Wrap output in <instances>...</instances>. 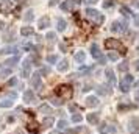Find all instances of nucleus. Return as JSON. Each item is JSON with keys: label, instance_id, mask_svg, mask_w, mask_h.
I'll return each instance as SVG.
<instances>
[{"label": "nucleus", "instance_id": "obj_1", "mask_svg": "<svg viewBox=\"0 0 139 134\" xmlns=\"http://www.w3.org/2000/svg\"><path fill=\"white\" fill-rule=\"evenodd\" d=\"M56 92H58V95H61L63 98H70V95H72V90H70L69 86H59Z\"/></svg>", "mask_w": 139, "mask_h": 134}, {"label": "nucleus", "instance_id": "obj_2", "mask_svg": "<svg viewBox=\"0 0 139 134\" xmlns=\"http://www.w3.org/2000/svg\"><path fill=\"white\" fill-rule=\"evenodd\" d=\"M97 105H98V98H97V97H88V98H86V106L95 108Z\"/></svg>", "mask_w": 139, "mask_h": 134}, {"label": "nucleus", "instance_id": "obj_3", "mask_svg": "<svg viewBox=\"0 0 139 134\" xmlns=\"http://www.w3.org/2000/svg\"><path fill=\"white\" fill-rule=\"evenodd\" d=\"M24 100H25V103H31V101L34 100V94H33L31 90H27V92L24 94Z\"/></svg>", "mask_w": 139, "mask_h": 134}, {"label": "nucleus", "instance_id": "obj_4", "mask_svg": "<svg viewBox=\"0 0 139 134\" xmlns=\"http://www.w3.org/2000/svg\"><path fill=\"white\" fill-rule=\"evenodd\" d=\"M105 73H106V78H108V81H109V83H111V84L114 86V84H116V78H114V72H113L111 69H108V70H106Z\"/></svg>", "mask_w": 139, "mask_h": 134}, {"label": "nucleus", "instance_id": "obj_5", "mask_svg": "<svg viewBox=\"0 0 139 134\" xmlns=\"http://www.w3.org/2000/svg\"><path fill=\"white\" fill-rule=\"evenodd\" d=\"M88 122L92 123V125L98 123V116H97V114H89V116H88Z\"/></svg>", "mask_w": 139, "mask_h": 134}, {"label": "nucleus", "instance_id": "obj_6", "mask_svg": "<svg viewBox=\"0 0 139 134\" xmlns=\"http://www.w3.org/2000/svg\"><path fill=\"white\" fill-rule=\"evenodd\" d=\"M31 84L34 86V87H38L39 84H41V78H39V75L36 73V75H33V80H31Z\"/></svg>", "mask_w": 139, "mask_h": 134}, {"label": "nucleus", "instance_id": "obj_7", "mask_svg": "<svg viewBox=\"0 0 139 134\" xmlns=\"http://www.w3.org/2000/svg\"><path fill=\"white\" fill-rule=\"evenodd\" d=\"M42 125H44L45 128H50V126L53 125V119H52V117H45L44 122H42Z\"/></svg>", "mask_w": 139, "mask_h": 134}, {"label": "nucleus", "instance_id": "obj_8", "mask_svg": "<svg viewBox=\"0 0 139 134\" xmlns=\"http://www.w3.org/2000/svg\"><path fill=\"white\" fill-rule=\"evenodd\" d=\"M75 61L83 63V61H85V53H83V51H78V53L75 55Z\"/></svg>", "mask_w": 139, "mask_h": 134}, {"label": "nucleus", "instance_id": "obj_9", "mask_svg": "<svg viewBox=\"0 0 139 134\" xmlns=\"http://www.w3.org/2000/svg\"><path fill=\"white\" fill-rule=\"evenodd\" d=\"M81 120H83L81 114H73V116H72V122H73V123H80Z\"/></svg>", "mask_w": 139, "mask_h": 134}, {"label": "nucleus", "instance_id": "obj_10", "mask_svg": "<svg viewBox=\"0 0 139 134\" xmlns=\"http://www.w3.org/2000/svg\"><path fill=\"white\" fill-rule=\"evenodd\" d=\"M98 94H100V95H108L109 94V89L106 86H100V87H98Z\"/></svg>", "mask_w": 139, "mask_h": 134}, {"label": "nucleus", "instance_id": "obj_11", "mask_svg": "<svg viewBox=\"0 0 139 134\" xmlns=\"http://www.w3.org/2000/svg\"><path fill=\"white\" fill-rule=\"evenodd\" d=\"M106 47L108 48H111V47H121V44H119V42H116V41H106Z\"/></svg>", "mask_w": 139, "mask_h": 134}, {"label": "nucleus", "instance_id": "obj_12", "mask_svg": "<svg viewBox=\"0 0 139 134\" xmlns=\"http://www.w3.org/2000/svg\"><path fill=\"white\" fill-rule=\"evenodd\" d=\"M10 106H13L11 100H3L2 103H0V108H10Z\"/></svg>", "mask_w": 139, "mask_h": 134}, {"label": "nucleus", "instance_id": "obj_13", "mask_svg": "<svg viewBox=\"0 0 139 134\" xmlns=\"http://www.w3.org/2000/svg\"><path fill=\"white\" fill-rule=\"evenodd\" d=\"M36 126H38V125H36L34 122H30V123H28V126H27V129H28V131H31V132H36Z\"/></svg>", "mask_w": 139, "mask_h": 134}, {"label": "nucleus", "instance_id": "obj_14", "mask_svg": "<svg viewBox=\"0 0 139 134\" xmlns=\"http://www.w3.org/2000/svg\"><path fill=\"white\" fill-rule=\"evenodd\" d=\"M39 111H41V112H47V114H52V109H50L47 105H42L41 108H39Z\"/></svg>", "mask_w": 139, "mask_h": 134}, {"label": "nucleus", "instance_id": "obj_15", "mask_svg": "<svg viewBox=\"0 0 139 134\" xmlns=\"http://www.w3.org/2000/svg\"><path fill=\"white\" fill-rule=\"evenodd\" d=\"M128 87H130V83H127V81H122V83H121V90L127 92V90H128Z\"/></svg>", "mask_w": 139, "mask_h": 134}, {"label": "nucleus", "instance_id": "obj_16", "mask_svg": "<svg viewBox=\"0 0 139 134\" xmlns=\"http://www.w3.org/2000/svg\"><path fill=\"white\" fill-rule=\"evenodd\" d=\"M136 125H139V120H137V119H133V120H131V128H130V129H131V131L137 129V126H136Z\"/></svg>", "mask_w": 139, "mask_h": 134}, {"label": "nucleus", "instance_id": "obj_17", "mask_svg": "<svg viewBox=\"0 0 139 134\" xmlns=\"http://www.w3.org/2000/svg\"><path fill=\"white\" fill-rule=\"evenodd\" d=\"M66 126H67V122H66V120H59V122H58V128H59V129H64Z\"/></svg>", "mask_w": 139, "mask_h": 134}, {"label": "nucleus", "instance_id": "obj_18", "mask_svg": "<svg viewBox=\"0 0 139 134\" xmlns=\"http://www.w3.org/2000/svg\"><path fill=\"white\" fill-rule=\"evenodd\" d=\"M50 101H52V105H55V106H61V105H63L61 98H53V100H50Z\"/></svg>", "mask_w": 139, "mask_h": 134}, {"label": "nucleus", "instance_id": "obj_19", "mask_svg": "<svg viewBox=\"0 0 139 134\" xmlns=\"http://www.w3.org/2000/svg\"><path fill=\"white\" fill-rule=\"evenodd\" d=\"M92 55L95 56V58H98V56H100V53H98V48H97V45H92Z\"/></svg>", "mask_w": 139, "mask_h": 134}, {"label": "nucleus", "instance_id": "obj_20", "mask_svg": "<svg viewBox=\"0 0 139 134\" xmlns=\"http://www.w3.org/2000/svg\"><path fill=\"white\" fill-rule=\"evenodd\" d=\"M58 69H59V70H61V72H64V70L67 69V61H63L61 64H59V66H58Z\"/></svg>", "mask_w": 139, "mask_h": 134}, {"label": "nucleus", "instance_id": "obj_21", "mask_svg": "<svg viewBox=\"0 0 139 134\" xmlns=\"http://www.w3.org/2000/svg\"><path fill=\"white\" fill-rule=\"evenodd\" d=\"M64 28H66V22H64V20H59V22H58V30L63 31Z\"/></svg>", "mask_w": 139, "mask_h": 134}, {"label": "nucleus", "instance_id": "obj_22", "mask_svg": "<svg viewBox=\"0 0 139 134\" xmlns=\"http://www.w3.org/2000/svg\"><path fill=\"white\" fill-rule=\"evenodd\" d=\"M56 59H58V58H56V56H55V55H52V56H49V63H56Z\"/></svg>", "mask_w": 139, "mask_h": 134}, {"label": "nucleus", "instance_id": "obj_23", "mask_svg": "<svg viewBox=\"0 0 139 134\" xmlns=\"http://www.w3.org/2000/svg\"><path fill=\"white\" fill-rule=\"evenodd\" d=\"M22 34H31V28H24L22 30Z\"/></svg>", "mask_w": 139, "mask_h": 134}, {"label": "nucleus", "instance_id": "obj_24", "mask_svg": "<svg viewBox=\"0 0 139 134\" xmlns=\"http://www.w3.org/2000/svg\"><path fill=\"white\" fill-rule=\"evenodd\" d=\"M47 37H49V41H55V34H53V33H49Z\"/></svg>", "mask_w": 139, "mask_h": 134}, {"label": "nucleus", "instance_id": "obj_25", "mask_svg": "<svg viewBox=\"0 0 139 134\" xmlns=\"http://www.w3.org/2000/svg\"><path fill=\"white\" fill-rule=\"evenodd\" d=\"M119 70H122V72H124V70H127V63H124L121 67H119Z\"/></svg>", "mask_w": 139, "mask_h": 134}, {"label": "nucleus", "instance_id": "obj_26", "mask_svg": "<svg viewBox=\"0 0 139 134\" xmlns=\"http://www.w3.org/2000/svg\"><path fill=\"white\" fill-rule=\"evenodd\" d=\"M109 58H111L113 61H116V59H117V55H116V53H111V55H109Z\"/></svg>", "mask_w": 139, "mask_h": 134}, {"label": "nucleus", "instance_id": "obj_27", "mask_svg": "<svg viewBox=\"0 0 139 134\" xmlns=\"http://www.w3.org/2000/svg\"><path fill=\"white\" fill-rule=\"evenodd\" d=\"M136 69L139 70V61H136Z\"/></svg>", "mask_w": 139, "mask_h": 134}, {"label": "nucleus", "instance_id": "obj_28", "mask_svg": "<svg viewBox=\"0 0 139 134\" xmlns=\"http://www.w3.org/2000/svg\"><path fill=\"white\" fill-rule=\"evenodd\" d=\"M136 25H139V17H137V19H136Z\"/></svg>", "mask_w": 139, "mask_h": 134}, {"label": "nucleus", "instance_id": "obj_29", "mask_svg": "<svg viewBox=\"0 0 139 134\" xmlns=\"http://www.w3.org/2000/svg\"><path fill=\"white\" fill-rule=\"evenodd\" d=\"M2 28H3V24H2V22H0V30H2Z\"/></svg>", "mask_w": 139, "mask_h": 134}]
</instances>
